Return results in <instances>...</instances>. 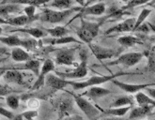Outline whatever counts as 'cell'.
<instances>
[{"label": "cell", "instance_id": "8d00e7d4", "mask_svg": "<svg viewBox=\"0 0 155 120\" xmlns=\"http://www.w3.org/2000/svg\"><path fill=\"white\" fill-rule=\"evenodd\" d=\"M0 115L5 116V117H7L8 119H11V120H13V118L15 116L12 112H11V111H8V110L3 108L1 106H0Z\"/></svg>", "mask_w": 155, "mask_h": 120}, {"label": "cell", "instance_id": "bcb514c9", "mask_svg": "<svg viewBox=\"0 0 155 120\" xmlns=\"http://www.w3.org/2000/svg\"><path fill=\"white\" fill-rule=\"evenodd\" d=\"M8 49L7 48H3V47H0V54H7Z\"/></svg>", "mask_w": 155, "mask_h": 120}, {"label": "cell", "instance_id": "ffe728a7", "mask_svg": "<svg viewBox=\"0 0 155 120\" xmlns=\"http://www.w3.org/2000/svg\"><path fill=\"white\" fill-rule=\"evenodd\" d=\"M22 39H20L17 35H11V36H6V37H0V41L6 44L7 46L10 47H21L22 44Z\"/></svg>", "mask_w": 155, "mask_h": 120}, {"label": "cell", "instance_id": "d6986e66", "mask_svg": "<svg viewBox=\"0 0 155 120\" xmlns=\"http://www.w3.org/2000/svg\"><path fill=\"white\" fill-rule=\"evenodd\" d=\"M117 42L120 43L121 46L126 48L132 47V46L135 45V44H142V41H140L139 38L134 36H123V37H120L117 39Z\"/></svg>", "mask_w": 155, "mask_h": 120}, {"label": "cell", "instance_id": "5b68a950", "mask_svg": "<svg viewBox=\"0 0 155 120\" xmlns=\"http://www.w3.org/2000/svg\"><path fill=\"white\" fill-rule=\"evenodd\" d=\"M72 96H74L76 105L80 108V110L86 115V116L89 120H94L100 115V110L97 109L93 104H91L86 99L78 95H72Z\"/></svg>", "mask_w": 155, "mask_h": 120}, {"label": "cell", "instance_id": "7a4b0ae2", "mask_svg": "<svg viewBox=\"0 0 155 120\" xmlns=\"http://www.w3.org/2000/svg\"><path fill=\"white\" fill-rule=\"evenodd\" d=\"M101 25H102L101 22L92 23V22L86 21L83 18H81V24L79 28L76 31V34L82 41L89 44L99 34L100 26Z\"/></svg>", "mask_w": 155, "mask_h": 120}, {"label": "cell", "instance_id": "4dcf8cb0", "mask_svg": "<svg viewBox=\"0 0 155 120\" xmlns=\"http://www.w3.org/2000/svg\"><path fill=\"white\" fill-rule=\"evenodd\" d=\"M150 12H151V10H149V8H143V10L141 11V12H140V14L138 15V18H137V19H135V24H134L133 31H135L136 28H137L139 25H141L145 22L146 18H147L150 14Z\"/></svg>", "mask_w": 155, "mask_h": 120}, {"label": "cell", "instance_id": "277c9868", "mask_svg": "<svg viewBox=\"0 0 155 120\" xmlns=\"http://www.w3.org/2000/svg\"><path fill=\"white\" fill-rule=\"evenodd\" d=\"M80 58L82 59L81 63L76 67L74 70L71 72H60L56 71V75L62 79H81L87 75V54L85 50H82L79 54Z\"/></svg>", "mask_w": 155, "mask_h": 120}, {"label": "cell", "instance_id": "603a6c76", "mask_svg": "<svg viewBox=\"0 0 155 120\" xmlns=\"http://www.w3.org/2000/svg\"><path fill=\"white\" fill-rule=\"evenodd\" d=\"M40 69H41V61L40 60H34V59H30L28 61H26L25 64L21 67L19 70H27L32 71L36 76H39L40 74Z\"/></svg>", "mask_w": 155, "mask_h": 120}, {"label": "cell", "instance_id": "4316f807", "mask_svg": "<svg viewBox=\"0 0 155 120\" xmlns=\"http://www.w3.org/2000/svg\"><path fill=\"white\" fill-rule=\"evenodd\" d=\"M74 3H75V1H72V0H54L51 2L50 7L56 8L59 11H66L71 8Z\"/></svg>", "mask_w": 155, "mask_h": 120}, {"label": "cell", "instance_id": "cb8c5ba5", "mask_svg": "<svg viewBox=\"0 0 155 120\" xmlns=\"http://www.w3.org/2000/svg\"><path fill=\"white\" fill-rule=\"evenodd\" d=\"M134 98L136 99V102L138 103V106H155V100L150 99L148 95L144 94L141 91L135 93Z\"/></svg>", "mask_w": 155, "mask_h": 120}, {"label": "cell", "instance_id": "ab89813d", "mask_svg": "<svg viewBox=\"0 0 155 120\" xmlns=\"http://www.w3.org/2000/svg\"><path fill=\"white\" fill-rule=\"evenodd\" d=\"M154 51V50H153ZM151 51L150 52V55H148L149 57V70H153L154 71V52Z\"/></svg>", "mask_w": 155, "mask_h": 120}, {"label": "cell", "instance_id": "4fadbf2b", "mask_svg": "<svg viewBox=\"0 0 155 120\" xmlns=\"http://www.w3.org/2000/svg\"><path fill=\"white\" fill-rule=\"evenodd\" d=\"M3 79L7 83H11V84H17L21 86L24 85L23 74L15 67H13L12 70H8L3 75Z\"/></svg>", "mask_w": 155, "mask_h": 120}, {"label": "cell", "instance_id": "52a82bcc", "mask_svg": "<svg viewBox=\"0 0 155 120\" xmlns=\"http://www.w3.org/2000/svg\"><path fill=\"white\" fill-rule=\"evenodd\" d=\"M75 51L76 48L71 49H62L56 53V64L58 65L72 66L75 60Z\"/></svg>", "mask_w": 155, "mask_h": 120}, {"label": "cell", "instance_id": "d6a6232c", "mask_svg": "<svg viewBox=\"0 0 155 120\" xmlns=\"http://www.w3.org/2000/svg\"><path fill=\"white\" fill-rule=\"evenodd\" d=\"M37 46H38V42L35 40L26 39V40L22 41V44L20 48H23L24 50L25 49V51H30V50H34Z\"/></svg>", "mask_w": 155, "mask_h": 120}, {"label": "cell", "instance_id": "8992f818", "mask_svg": "<svg viewBox=\"0 0 155 120\" xmlns=\"http://www.w3.org/2000/svg\"><path fill=\"white\" fill-rule=\"evenodd\" d=\"M144 57L142 53H126L122 54L115 61L109 63V65H122L126 68H130L141 61Z\"/></svg>", "mask_w": 155, "mask_h": 120}, {"label": "cell", "instance_id": "681fc988", "mask_svg": "<svg viewBox=\"0 0 155 120\" xmlns=\"http://www.w3.org/2000/svg\"><path fill=\"white\" fill-rule=\"evenodd\" d=\"M66 120H76V119H74V117H71V118H68V119H66Z\"/></svg>", "mask_w": 155, "mask_h": 120}, {"label": "cell", "instance_id": "30bf717a", "mask_svg": "<svg viewBox=\"0 0 155 120\" xmlns=\"http://www.w3.org/2000/svg\"><path fill=\"white\" fill-rule=\"evenodd\" d=\"M112 83L117 86L120 87L121 90L127 92V93H137L143 89H146L150 86H154V83H150V84H144V85H130V84H125L123 82H120L117 79H113Z\"/></svg>", "mask_w": 155, "mask_h": 120}, {"label": "cell", "instance_id": "9c48e42d", "mask_svg": "<svg viewBox=\"0 0 155 120\" xmlns=\"http://www.w3.org/2000/svg\"><path fill=\"white\" fill-rule=\"evenodd\" d=\"M88 47L91 50V52H92V54L96 57V58L99 60L112 58V57H117L118 54V52L117 50L105 48V47H103V46H100L94 43H89Z\"/></svg>", "mask_w": 155, "mask_h": 120}, {"label": "cell", "instance_id": "7dc6e473", "mask_svg": "<svg viewBox=\"0 0 155 120\" xmlns=\"http://www.w3.org/2000/svg\"><path fill=\"white\" fill-rule=\"evenodd\" d=\"M0 24H7V22H6V20L2 19V18H0Z\"/></svg>", "mask_w": 155, "mask_h": 120}, {"label": "cell", "instance_id": "e0dca14e", "mask_svg": "<svg viewBox=\"0 0 155 120\" xmlns=\"http://www.w3.org/2000/svg\"><path fill=\"white\" fill-rule=\"evenodd\" d=\"M110 93H111L110 90L104 88L102 86H96L90 87V89H88L87 92H85L83 96H87L91 99H99V98H103Z\"/></svg>", "mask_w": 155, "mask_h": 120}, {"label": "cell", "instance_id": "836d02e7", "mask_svg": "<svg viewBox=\"0 0 155 120\" xmlns=\"http://www.w3.org/2000/svg\"><path fill=\"white\" fill-rule=\"evenodd\" d=\"M25 15L28 18L29 22H32L37 19V17L35 16V11H36V7L35 6H26L24 8Z\"/></svg>", "mask_w": 155, "mask_h": 120}, {"label": "cell", "instance_id": "5bb4252c", "mask_svg": "<svg viewBox=\"0 0 155 120\" xmlns=\"http://www.w3.org/2000/svg\"><path fill=\"white\" fill-rule=\"evenodd\" d=\"M154 106H138L133 108L129 115V120H138L146 117L151 114V110Z\"/></svg>", "mask_w": 155, "mask_h": 120}, {"label": "cell", "instance_id": "d590c367", "mask_svg": "<svg viewBox=\"0 0 155 120\" xmlns=\"http://www.w3.org/2000/svg\"><path fill=\"white\" fill-rule=\"evenodd\" d=\"M27 106H28L32 110H36L40 106V100L38 99H36V98H32V99H28V101H27Z\"/></svg>", "mask_w": 155, "mask_h": 120}, {"label": "cell", "instance_id": "44dd1931", "mask_svg": "<svg viewBox=\"0 0 155 120\" xmlns=\"http://www.w3.org/2000/svg\"><path fill=\"white\" fill-rule=\"evenodd\" d=\"M11 32H23V33H26L29 36L33 37L35 39H41L43 37H45V32L42 29L40 28H33V27H30V28H22V27H18L15 30H12Z\"/></svg>", "mask_w": 155, "mask_h": 120}, {"label": "cell", "instance_id": "ac0fdd59", "mask_svg": "<svg viewBox=\"0 0 155 120\" xmlns=\"http://www.w3.org/2000/svg\"><path fill=\"white\" fill-rule=\"evenodd\" d=\"M12 60L15 62H26L30 60V55L25 50L20 47H14L11 52Z\"/></svg>", "mask_w": 155, "mask_h": 120}, {"label": "cell", "instance_id": "ba28073f", "mask_svg": "<svg viewBox=\"0 0 155 120\" xmlns=\"http://www.w3.org/2000/svg\"><path fill=\"white\" fill-rule=\"evenodd\" d=\"M54 70V62L51 59H46L41 66V70L40 71V74L38 76V79L34 83V85L31 87V90H38L41 87L44 86V81H45V76L48 73H51L52 71Z\"/></svg>", "mask_w": 155, "mask_h": 120}, {"label": "cell", "instance_id": "f1b7e54d", "mask_svg": "<svg viewBox=\"0 0 155 120\" xmlns=\"http://www.w3.org/2000/svg\"><path fill=\"white\" fill-rule=\"evenodd\" d=\"M51 42L52 45H61V44H68V43H78L81 44L82 42L79 41L78 40H76L74 37L71 36H65L62 37V38H58V39H53L52 41H49Z\"/></svg>", "mask_w": 155, "mask_h": 120}, {"label": "cell", "instance_id": "2e32d148", "mask_svg": "<svg viewBox=\"0 0 155 120\" xmlns=\"http://www.w3.org/2000/svg\"><path fill=\"white\" fill-rule=\"evenodd\" d=\"M20 11V5L17 4H8V5H0V18L4 20L10 19L11 13H15Z\"/></svg>", "mask_w": 155, "mask_h": 120}, {"label": "cell", "instance_id": "d4e9b609", "mask_svg": "<svg viewBox=\"0 0 155 120\" xmlns=\"http://www.w3.org/2000/svg\"><path fill=\"white\" fill-rule=\"evenodd\" d=\"M134 100L131 97L128 96H120L118 97L114 102L111 103V108H121L126 106H133Z\"/></svg>", "mask_w": 155, "mask_h": 120}, {"label": "cell", "instance_id": "f35d334b", "mask_svg": "<svg viewBox=\"0 0 155 120\" xmlns=\"http://www.w3.org/2000/svg\"><path fill=\"white\" fill-rule=\"evenodd\" d=\"M12 92H13V90L11 87L0 85V96H6V95L8 96V94L12 93Z\"/></svg>", "mask_w": 155, "mask_h": 120}, {"label": "cell", "instance_id": "e575fe53", "mask_svg": "<svg viewBox=\"0 0 155 120\" xmlns=\"http://www.w3.org/2000/svg\"><path fill=\"white\" fill-rule=\"evenodd\" d=\"M21 115H22L23 118H25L27 120H31L34 117L38 116V112L36 110H30V111H26V112H24Z\"/></svg>", "mask_w": 155, "mask_h": 120}, {"label": "cell", "instance_id": "83f0119b", "mask_svg": "<svg viewBox=\"0 0 155 120\" xmlns=\"http://www.w3.org/2000/svg\"><path fill=\"white\" fill-rule=\"evenodd\" d=\"M47 33H49L54 39H58V38H62V37L67 36L69 33V30L65 26L58 25V26L54 27V28L47 29Z\"/></svg>", "mask_w": 155, "mask_h": 120}, {"label": "cell", "instance_id": "ee69618b", "mask_svg": "<svg viewBox=\"0 0 155 120\" xmlns=\"http://www.w3.org/2000/svg\"><path fill=\"white\" fill-rule=\"evenodd\" d=\"M101 120H129V119H124V118H120V117H114V116H108V117H104Z\"/></svg>", "mask_w": 155, "mask_h": 120}, {"label": "cell", "instance_id": "9a60e30c", "mask_svg": "<svg viewBox=\"0 0 155 120\" xmlns=\"http://www.w3.org/2000/svg\"><path fill=\"white\" fill-rule=\"evenodd\" d=\"M106 7L104 2H99L92 6H89L87 8H82L80 11L81 15H94V16H100L103 15L105 12Z\"/></svg>", "mask_w": 155, "mask_h": 120}, {"label": "cell", "instance_id": "8fae6325", "mask_svg": "<svg viewBox=\"0 0 155 120\" xmlns=\"http://www.w3.org/2000/svg\"><path fill=\"white\" fill-rule=\"evenodd\" d=\"M44 85L56 90H61L63 88H65L67 86H69L67 80L62 79L57 75L52 74V73H48V74L45 76Z\"/></svg>", "mask_w": 155, "mask_h": 120}, {"label": "cell", "instance_id": "7bdbcfd3", "mask_svg": "<svg viewBox=\"0 0 155 120\" xmlns=\"http://www.w3.org/2000/svg\"><path fill=\"white\" fill-rule=\"evenodd\" d=\"M147 92L150 94V98L154 99L155 98V93H154V86H150V87H147Z\"/></svg>", "mask_w": 155, "mask_h": 120}, {"label": "cell", "instance_id": "f6af8a7d", "mask_svg": "<svg viewBox=\"0 0 155 120\" xmlns=\"http://www.w3.org/2000/svg\"><path fill=\"white\" fill-rule=\"evenodd\" d=\"M12 69H13V67L12 68H3V67H1V68H0V78H1V77H3V75L5 74V72L8 70H12Z\"/></svg>", "mask_w": 155, "mask_h": 120}, {"label": "cell", "instance_id": "7402d4cb", "mask_svg": "<svg viewBox=\"0 0 155 120\" xmlns=\"http://www.w3.org/2000/svg\"><path fill=\"white\" fill-rule=\"evenodd\" d=\"M131 108H132V106H126V107H121V108L106 109V110H104V115L114 116V117H120V116L125 115L131 110Z\"/></svg>", "mask_w": 155, "mask_h": 120}, {"label": "cell", "instance_id": "484cf974", "mask_svg": "<svg viewBox=\"0 0 155 120\" xmlns=\"http://www.w3.org/2000/svg\"><path fill=\"white\" fill-rule=\"evenodd\" d=\"M6 22H7V24L17 26V27H22V26L25 25L26 24H28L29 20L25 14H23V15H20V16H17V17L10 18V19L6 20Z\"/></svg>", "mask_w": 155, "mask_h": 120}, {"label": "cell", "instance_id": "3957f363", "mask_svg": "<svg viewBox=\"0 0 155 120\" xmlns=\"http://www.w3.org/2000/svg\"><path fill=\"white\" fill-rule=\"evenodd\" d=\"M83 7L79 8H71L70 10L66 11H54L51 8H44L41 14L40 15L39 19L45 23H51V24H58L61 23L67 18L77 11H81Z\"/></svg>", "mask_w": 155, "mask_h": 120}, {"label": "cell", "instance_id": "b9f144b4", "mask_svg": "<svg viewBox=\"0 0 155 120\" xmlns=\"http://www.w3.org/2000/svg\"><path fill=\"white\" fill-rule=\"evenodd\" d=\"M135 31H140V32H144V33H148L150 31V28H149V26H148L147 24L143 23L141 25H139L137 28H136Z\"/></svg>", "mask_w": 155, "mask_h": 120}, {"label": "cell", "instance_id": "7c38bea8", "mask_svg": "<svg viewBox=\"0 0 155 120\" xmlns=\"http://www.w3.org/2000/svg\"><path fill=\"white\" fill-rule=\"evenodd\" d=\"M135 24V19L134 18H130V19H127L118 24L111 27L110 29H108L105 31V35H109L112 33H123V32H131L134 29V26Z\"/></svg>", "mask_w": 155, "mask_h": 120}, {"label": "cell", "instance_id": "f546056e", "mask_svg": "<svg viewBox=\"0 0 155 120\" xmlns=\"http://www.w3.org/2000/svg\"><path fill=\"white\" fill-rule=\"evenodd\" d=\"M6 103L8 104V106L10 107L12 110H16L19 107V103H20V97L16 96V95H8L6 97Z\"/></svg>", "mask_w": 155, "mask_h": 120}, {"label": "cell", "instance_id": "74e56055", "mask_svg": "<svg viewBox=\"0 0 155 120\" xmlns=\"http://www.w3.org/2000/svg\"><path fill=\"white\" fill-rule=\"evenodd\" d=\"M13 4H17V5H28V6H35V7H38L39 5L44 4V1H15V2H12Z\"/></svg>", "mask_w": 155, "mask_h": 120}, {"label": "cell", "instance_id": "1f68e13d", "mask_svg": "<svg viewBox=\"0 0 155 120\" xmlns=\"http://www.w3.org/2000/svg\"><path fill=\"white\" fill-rule=\"evenodd\" d=\"M71 108V100L69 98L62 99L61 102L59 103V115H60V117L65 113H67Z\"/></svg>", "mask_w": 155, "mask_h": 120}, {"label": "cell", "instance_id": "60d3db41", "mask_svg": "<svg viewBox=\"0 0 155 120\" xmlns=\"http://www.w3.org/2000/svg\"><path fill=\"white\" fill-rule=\"evenodd\" d=\"M147 1H131V2H128V5L125 6L124 8H134L135 6H139V5H143V4H146ZM123 8V10H124Z\"/></svg>", "mask_w": 155, "mask_h": 120}, {"label": "cell", "instance_id": "6da1fadb", "mask_svg": "<svg viewBox=\"0 0 155 120\" xmlns=\"http://www.w3.org/2000/svg\"><path fill=\"white\" fill-rule=\"evenodd\" d=\"M127 74H132V73H126V72H118L116 74L111 75H106V76H92L87 81L84 82H74V81H68V85H71L74 90H80V89H85L87 87H92L99 85L104 84L106 82L112 81L113 79H116L117 77H120Z\"/></svg>", "mask_w": 155, "mask_h": 120}, {"label": "cell", "instance_id": "c3c4849f", "mask_svg": "<svg viewBox=\"0 0 155 120\" xmlns=\"http://www.w3.org/2000/svg\"><path fill=\"white\" fill-rule=\"evenodd\" d=\"M2 33H3V28H2V27H0V37H1Z\"/></svg>", "mask_w": 155, "mask_h": 120}]
</instances>
